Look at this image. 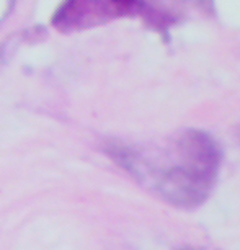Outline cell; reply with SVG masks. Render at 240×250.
Instances as JSON below:
<instances>
[{"instance_id": "2", "label": "cell", "mask_w": 240, "mask_h": 250, "mask_svg": "<svg viewBox=\"0 0 240 250\" xmlns=\"http://www.w3.org/2000/svg\"><path fill=\"white\" fill-rule=\"evenodd\" d=\"M140 0H65L54 17V25L64 31L101 25L136 12Z\"/></svg>"}, {"instance_id": "1", "label": "cell", "mask_w": 240, "mask_h": 250, "mask_svg": "<svg viewBox=\"0 0 240 250\" xmlns=\"http://www.w3.org/2000/svg\"><path fill=\"white\" fill-rule=\"evenodd\" d=\"M110 155L139 182L152 185L165 200L177 206L203 203L218 177L220 152L209 134L198 129L185 131L177 141L175 159L170 165L150 164L138 150L115 146Z\"/></svg>"}, {"instance_id": "3", "label": "cell", "mask_w": 240, "mask_h": 250, "mask_svg": "<svg viewBox=\"0 0 240 250\" xmlns=\"http://www.w3.org/2000/svg\"><path fill=\"white\" fill-rule=\"evenodd\" d=\"M13 2H15V0H0V23L5 20L7 15L10 13Z\"/></svg>"}, {"instance_id": "4", "label": "cell", "mask_w": 240, "mask_h": 250, "mask_svg": "<svg viewBox=\"0 0 240 250\" xmlns=\"http://www.w3.org/2000/svg\"><path fill=\"white\" fill-rule=\"evenodd\" d=\"M177 2H181V3H186V5H193V7H201V8H206L208 2L211 0H177Z\"/></svg>"}]
</instances>
